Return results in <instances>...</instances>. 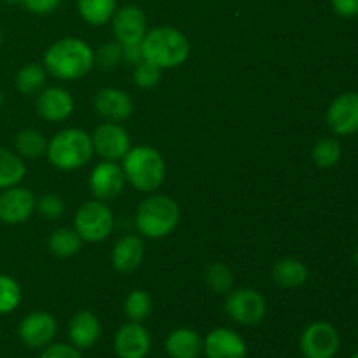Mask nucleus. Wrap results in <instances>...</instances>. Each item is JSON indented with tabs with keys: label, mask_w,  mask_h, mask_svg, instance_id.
I'll use <instances>...</instances> for the list:
<instances>
[{
	"label": "nucleus",
	"mask_w": 358,
	"mask_h": 358,
	"mask_svg": "<svg viewBox=\"0 0 358 358\" xmlns=\"http://www.w3.org/2000/svg\"><path fill=\"white\" fill-rule=\"evenodd\" d=\"M143 252H145V247H143L142 238L136 236V234L122 236L112 248V266L119 273L135 271L142 262Z\"/></svg>",
	"instance_id": "nucleus-19"
},
{
	"label": "nucleus",
	"mask_w": 358,
	"mask_h": 358,
	"mask_svg": "<svg viewBox=\"0 0 358 358\" xmlns=\"http://www.w3.org/2000/svg\"><path fill=\"white\" fill-rule=\"evenodd\" d=\"M93 140L90 133L79 128H69L56 133L48 142L49 163L63 171H73L87 164L93 157Z\"/></svg>",
	"instance_id": "nucleus-5"
},
{
	"label": "nucleus",
	"mask_w": 358,
	"mask_h": 358,
	"mask_svg": "<svg viewBox=\"0 0 358 358\" xmlns=\"http://www.w3.org/2000/svg\"><path fill=\"white\" fill-rule=\"evenodd\" d=\"M14 149L21 157L37 159L48 150V140L37 129H21L14 138Z\"/></svg>",
	"instance_id": "nucleus-25"
},
{
	"label": "nucleus",
	"mask_w": 358,
	"mask_h": 358,
	"mask_svg": "<svg viewBox=\"0 0 358 358\" xmlns=\"http://www.w3.org/2000/svg\"><path fill=\"white\" fill-rule=\"evenodd\" d=\"M266 299L254 289H238L226 299V313L240 325H257L266 317Z\"/></svg>",
	"instance_id": "nucleus-8"
},
{
	"label": "nucleus",
	"mask_w": 358,
	"mask_h": 358,
	"mask_svg": "<svg viewBox=\"0 0 358 358\" xmlns=\"http://www.w3.org/2000/svg\"><path fill=\"white\" fill-rule=\"evenodd\" d=\"M140 49L145 62L161 70H168L182 65L187 59L191 44L177 28L156 27L147 30Z\"/></svg>",
	"instance_id": "nucleus-2"
},
{
	"label": "nucleus",
	"mask_w": 358,
	"mask_h": 358,
	"mask_svg": "<svg viewBox=\"0 0 358 358\" xmlns=\"http://www.w3.org/2000/svg\"><path fill=\"white\" fill-rule=\"evenodd\" d=\"M41 358H83L80 350L73 345H65V343H56V345L45 346Z\"/></svg>",
	"instance_id": "nucleus-35"
},
{
	"label": "nucleus",
	"mask_w": 358,
	"mask_h": 358,
	"mask_svg": "<svg viewBox=\"0 0 358 358\" xmlns=\"http://www.w3.org/2000/svg\"><path fill=\"white\" fill-rule=\"evenodd\" d=\"M59 2L62 0H23V6L27 7V10H30L31 14H49L52 10L58 9Z\"/></svg>",
	"instance_id": "nucleus-36"
},
{
	"label": "nucleus",
	"mask_w": 358,
	"mask_h": 358,
	"mask_svg": "<svg viewBox=\"0 0 358 358\" xmlns=\"http://www.w3.org/2000/svg\"><path fill=\"white\" fill-rule=\"evenodd\" d=\"M126 182L140 192H154L161 187L166 175V164L159 150L150 145H136L129 149L122 159Z\"/></svg>",
	"instance_id": "nucleus-4"
},
{
	"label": "nucleus",
	"mask_w": 358,
	"mask_h": 358,
	"mask_svg": "<svg viewBox=\"0 0 358 358\" xmlns=\"http://www.w3.org/2000/svg\"><path fill=\"white\" fill-rule=\"evenodd\" d=\"M35 208L45 219L56 220L65 212V203H63V199L58 194H44L42 198L37 199V206Z\"/></svg>",
	"instance_id": "nucleus-34"
},
{
	"label": "nucleus",
	"mask_w": 358,
	"mask_h": 358,
	"mask_svg": "<svg viewBox=\"0 0 358 358\" xmlns=\"http://www.w3.org/2000/svg\"><path fill=\"white\" fill-rule=\"evenodd\" d=\"M122 58H124L128 63H131V65H136V63L142 62L143 56H142V49H140V44L122 45Z\"/></svg>",
	"instance_id": "nucleus-38"
},
{
	"label": "nucleus",
	"mask_w": 358,
	"mask_h": 358,
	"mask_svg": "<svg viewBox=\"0 0 358 358\" xmlns=\"http://www.w3.org/2000/svg\"><path fill=\"white\" fill-rule=\"evenodd\" d=\"M350 358H358V352L355 353V355H353V357H350Z\"/></svg>",
	"instance_id": "nucleus-43"
},
{
	"label": "nucleus",
	"mask_w": 358,
	"mask_h": 358,
	"mask_svg": "<svg viewBox=\"0 0 358 358\" xmlns=\"http://www.w3.org/2000/svg\"><path fill=\"white\" fill-rule=\"evenodd\" d=\"M3 2H6V3H21L23 0H3Z\"/></svg>",
	"instance_id": "nucleus-39"
},
{
	"label": "nucleus",
	"mask_w": 358,
	"mask_h": 358,
	"mask_svg": "<svg viewBox=\"0 0 358 358\" xmlns=\"http://www.w3.org/2000/svg\"><path fill=\"white\" fill-rule=\"evenodd\" d=\"M206 283L215 294H227L231 292L234 285V275L224 262H213L206 269Z\"/></svg>",
	"instance_id": "nucleus-30"
},
{
	"label": "nucleus",
	"mask_w": 358,
	"mask_h": 358,
	"mask_svg": "<svg viewBox=\"0 0 358 358\" xmlns=\"http://www.w3.org/2000/svg\"><path fill=\"white\" fill-rule=\"evenodd\" d=\"M114 350L119 358H145L150 352V334L140 322H128L115 332Z\"/></svg>",
	"instance_id": "nucleus-15"
},
{
	"label": "nucleus",
	"mask_w": 358,
	"mask_h": 358,
	"mask_svg": "<svg viewBox=\"0 0 358 358\" xmlns=\"http://www.w3.org/2000/svg\"><path fill=\"white\" fill-rule=\"evenodd\" d=\"M94 152L105 161H122L131 149V138L128 131L117 122H103L91 135Z\"/></svg>",
	"instance_id": "nucleus-9"
},
{
	"label": "nucleus",
	"mask_w": 358,
	"mask_h": 358,
	"mask_svg": "<svg viewBox=\"0 0 358 358\" xmlns=\"http://www.w3.org/2000/svg\"><path fill=\"white\" fill-rule=\"evenodd\" d=\"M147 30V17L140 7L124 6L112 16V31L121 45L142 44Z\"/></svg>",
	"instance_id": "nucleus-11"
},
{
	"label": "nucleus",
	"mask_w": 358,
	"mask_h": 358,
	"mask_svg": "<svg viewBox=\"0 0 358 358\" xmlns=\"http://www.w3.org/2000/svg\"><path fill=\"white\" fill-rule=\"evenodd\" d=\"M80 17L93 27H103L117 10V0H77Z\"/></svg>",
	"instance_id": "nucleus-24"
},
{
	"label": "nucleus",
	"mask_w": 358,
	"mask_h": 358,
	"mask_svg": "<svg viewBox=\"0 0 358 358\" xmlns=\"http://www.w3.org/2000/svg\"><path fill=\"white\" fill-rule=\"evenodd\" d=\"M0 44H2V30H0Z\"/></svg>",
	"instance_id": "nucleus-42"
},
{
	"label": "nucleus",
	"mask_w": 358,
	"mask_h": 358,
	"mask_svg": "<svg viewBox=\"0 0 358 358\" xmlns=\"http://www.w3.org/2000/svg\"><path fill=\"white\" fill-rule=\"evenodd\" d=\"M152 311V299L145 290H131L124 301V313L129 322H140L142 324Z\"/></svg>",
	"instance_id": "nucleus-28"
},
{
	"label": "nucleus",
	"mask_w": 358,
	"mask_h": 358,
	"mask_svg": "<svg viewBox=\"0 0 358 358\" xmlns=\"http://www.w3.org/2000/svg\"><path fill=\"white\" fill-rule=\"evenodd\" d=\"M73 229L80 240L87 243H100L110 236L114 229V213L100 199L86 201L76 213Z\"/></svg>",
	"instance_id": "nucleus-6"
},
{
	"label": "nucleus",
	"mask_w": 358,
	"mask_h": 358,
	"mask_svg": "<svg viewBox=\"0 0 358 358\" xmlns=\"http://www.w3.org/2000/svg\"><path fill=\"white\" fill-rule=\"evenodd\" d=\"M164 348L170 358H199L203 353V339L192 329H175L166 338Z\"/></svg>",
	"instance_id": "nucleus-21"
},
{
	"label": "nucleus",
	"mask_w": 358,
	"mask_h": 358,
	"mask_svg": "<svg viewBox=\"0 0 358 358\" xmlns=\"http://www.w3.org/2000/svg\"><path fill=\"white\" fill-rule=\"evenodd\" d=\"M14 83L21 94L38 93L45 84V69L38 63H28L17 70Z\"/></svg>",
	"instance_id": "nucleus-27"
},
{
	"label": "nucleus",
	"mask_w": 358,
	"mask_h": 358,
	"mask_svg": "<svg viewBox=\"0 0 358 358\" xmlns=\"http://www.w3.org/2000/svg\"><path fill=\"white\" fill-rule=\"evenodd\" d=\"M331 3L338 16L346 20L358 16V0H331Z\"/></svg>",
	"instance_id": "nucleus-37"
},
{
	"label": "nucleus",
	"mask_w": 358,
	"mask_h": 358,
	"mask_svg": "<svg viewBox=\"0 0 358 358\" xmlns=\"http://www.w3.org/2000/svg\"><path fill=\"white\" fill-rule=\"evenodd\" d=\"M353 261H355L358 264V247L355 248V254H353Z\"/></svg>",
	"instance_id": "nucleus-40"
},
{
	"label": "nucleus",
	"mask_w": 358,
	"mask_h": 358,
	"mask_svg": "<svg viewBox=\"0 0 358 358\" xmlns=\"http://www.w3.org/2000/svg\"><path fill=\"white\" fill-rule=\"evenodd\" d=\"M126 184L124 171L115 161H101L93 168L90 175V189L94 199L110 201L122 192Z\"/></svg>",
	"instance_id": "nucleus-12"
},
{
	"label": "nucleus",
	"mask_w": 358,
	"mask_h": 358,
	"mask_svg": "<svg viewBox=\"0 0 358 358\" xmlns=\"http://www.w3.org/2000/svg\"><path fill=\"white\" fill-rule=\"evenodd\" d=\"M203 353L206 358H245L247 357V345L231 329H215L206 336L203 341Z\"/></svg>",
	"instance_id": "nucleus-17"
},
{
	"label": "nucleus",
	"mask_w": 358,
	"mask_h": 358,
	"mask_svg": "<svg viewBox=\"0 0 358 358\" xmlns=\"http://www.w3.org/2000/svg\"><path fill=\"white\" fill-rule=\"evenodd\" d=\"M56 331H58V325H56L52 315L45 313V311H34L21 320L20 327H17V336L24 346L38 350L51 345Z\"/></svg>",
	"instance_id": "nucleus-14"
},
{
	"label": "nucleus",
	"mask_w": 358,
	"mask_h": 358,
	"mask_svg": "<svg viewBox=\"0 0 358 358\" xmlns=\"http://www.w3.org/2000/svg\"><path fill=\"white\" fill-rule=\"evenodd\" d=\"M37 198L34 192L20 184L2 189L0 192V222L7 226H17L27 222L35 212Z\"/></svg>",
	"instance_id": "nucleus-10"
},
{
	"label": "nucleus",
	"mask_w": 358,
	"mask_h": 358,
	"mask_svg": "<svg viewBox=\"0 0 358 358\" xmlns=\"http://www.w3.org/2000/svg\"><path fill=\"white\" fill-rule=\"evenodd\" d=\"M23 299L21 287L13 276L0 275V315L13 313Z\"/></svg>",
	"instance_id": "nucleus-29"
},
{
	"label": "nucleus",
	"mask_w": 358,
	"mask_h": 358,
	"mask_svg": "<svg viewBox=\"0 0 358 358\" xmlns=\"http://www.w3.org/2000/svg\"><path fill=\"white\" fill-rule=\"evenodd\" d=\"M273 280L276 285L283 287V289H297V287L304 285L308 280V268L294 257L280 259L271 271Z\"/></svg>",
	"instance_id": "nucleus-22"
},
{
	"label": "nucleus",
	"mask_w": 358,
	"mask_h": 358,
	"mask_svg": "<svg viewBox=\"0 0 358 358\" xmlns=\"http://www.w3.org/2000/svg\"><path fill=\"white\" fill-rule=\"evenodd\" d=\"M80 245H83V240L76 233V229H66V227L56 229L48 240L51 254H55L59 259H69L76 255L80 250Z\"/></svg>",
	"instance_id": "nucleus-26"
},
{
	"label": "nucleus",
	"mask_w": 358,
	"mask_h": 358,
	"mask_svg": "<svg viewBox=\"0 0 358 358\" xmlns=\"http://www.w3.org/2000/svg\"><path fill=\"white\" fill-rule=\"evenodd\" d=\"M94 108L105 121L121 122L133 114V100L126 91L103 87L94 96Z\"/></svg>",
	"instance_id": "nucleus-18"
},
{
	"label": "nucleus",
	"mask_w": 358,
	"mask_h": 358,
	"mask_svg": "<svg viewBox=\"0 0 358 358\" xmlns=\"http://www.w3.org/2000/svg\"><path fill=\"white\" fill-rule=\"evenodd\" d=\"M180 220V208L173 198L164 194H150L136 210L135 226L142 236L161 240L175 231Z\"/></svg>",
	"instance_id": "nucleus-3"
},
{
	"label": "nucleus",
	"mask_w": 358,
	"mask_h": 358,
	"mask_svg": "<svg viewBox=\"0 0 358 358\" xmlns=\"http://www.w3.org/2000/svg\"><path fill=\"white\" fill-rule=\"evenodd\" d=\"M133 79H135V84L138 87H142V90H150V87L157 86V83H159L161 69H157L152 63L142 59V62L135 65Z\"/></svg>",
	"instance_id": "nucleus-33"
},
{
	"label": "nucleus",
	"mask_w": 358,
	"mask_h": 358,
	"mask_svg": "<svg viewBox=\"0 0 358 358\" xmlns=\"http://www.w3.org/2000/svg\"><path fill=\"white\" fill-rule=\"evenodd\" d=\"M27 175V166L20 154L0 147V191L17 185Z\"/></svg>",
	"instance_id": "nucleus-23"
},
{
	"label": "nucleus",
	"mask_w": 358,
	"mask_h": 358,
	"mask_svg": "<svg viewBox=\"0 0 358 358\" xmlns=\"http://www.w3.org/2000/svg\"><path fill=\"white\" fill-rule=\"evenodd\" d=\"M311 157L318 168H332L341 159V145L336 138H322L313 147Z\"/></svg>",
	"instance_id": "nucleus-31"
},
{
	"label": "nucleus",
	"mask_w": 358,
	"mask_h": 358,
	"mask_svg": "<svg viewBox=\"0 0 358 358\" xmlns=\"http://www.w3.org/2000/svg\"><path fill=\"white\" fill-rule=\"evenodd\" d=\"M2 107H3V94L2 91H0V110H2Z\"/></svg>",
	"instance_id": "nucleus-41"
},
{
	"label": "nucleus",
	"mask_w": 358,
	"mask_h": 358,
	"mask_svg": "<svg viewBox=\"0 0 358 358\" xmlns=\"http://www.w3.org/2000/svg\"><path fill=\"white\" fill-rule=\"evenodd\" d=\"M327 124L332 133L350 136L358 133V93L346 91L334 98L327 110Z\"/></svg>",
	"instance_id": "nucleus-13"
},
{
	"label": "nucleus",
	"mask_w": 358,
	"mask_h": 358,
	"mask_svg": "<svg viewBox=\"0 0 358 358\" xmlns=\"http://www.w3.org/2000/svg\"><path fill=\"white\" fill-rule=\"evenodd\" d=\"M35 108L44 121L62 122L73 112V98L69 91L59 86L45 87L38 93Z\"/></svg>",
	"instance_id": "nucleus-16"
},
{
	"label": "nucleus",
	"mask_w": 358,
	"mask_h": 358,
	"mask_svg": "<svg viewBox=\"0 0 358 358\" xmlns=\"http://www.w3.org/2000/svg\"><path fill=\"white\" fill-rule=\"evenodd\" d=\"M339 346V332L329 322H313L304 329L299 339V348L304 358H334Z\"/></svg>",
	"instance_id": "nucleus-7"
},
{
	"label": "nucleus",
	"mask_w": 358,
	"mask_h": 358,
	"mask_svg": "<svg viewBox=\"0 0 358 358\" xmlns=\"http://www.w3.org/2000/svg\"><path fill=\"white\" fill-rule=\"evenodd\" d=\"M101 325L100 320L91 311H79L73 315L69 325L70 343L77 350H87L100 339Z\"/></svg>",
	"instance_id": "nucleus-20"
},
{
	"label": "nucleus",
	"mask_w": 358,
	"mask_h": 358,
	"mask_svg": "<svg viewBox=\"0 0 358 358\" xmlns=\"http://www.w3.org/2000/svg\"><path fill=\"white\" fill-rule=\"evenodd\" d=\"M94 65V51L77 37H65L49 45L44 55V69L59 80H77Z\"/></svg>",
	"instance_id": "nucleus-1"
},
{
	"label": "nucleus",
	"mask_w": 358,
	"mask_h": 358,
	"mask_svg": "<svg viewBox=\"0 0 358 358\" xmlns=\"http://www.w3.org/2000/svg\"><path fill=\"white\" fill-rule=\"evenodd\" d=\"M122 59V45L119 42H107L94 52V63L101 70H114Z\"/></svg>",
	"instance_id": "nucleus-32"
}]
</instances>
